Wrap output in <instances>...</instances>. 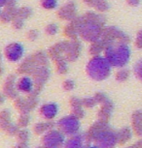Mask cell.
Listing matches in <instances>:
<instances>
[{"label": "cell", "instance_id": "1", "mask_svg": "<svg viewBox=\"0 0 142 148\" xmlns=\"http://www.w3.org/2000/svg\"><path fill=\"white\" fill-rule=\"evenodd\" d=\"M130 49L127 43L122 41L108 42L104 54L112 66L123 67L127 65L130 58Z\"/></svg>", "mask_w": 142, "mask_h": 148}, {"label": "cell", "instance_id": "2", "mask_svg": "<svg viewBox=\"0 0 142 148\" xmlns=\"http://www.w3.org/2000/svg\"><path fill=\"white\" fill-rule=\"evenodd\" d=\"M111 64L106 59V57H102L100 55L93 56L89 61L87 66V72L91 79L96 80H102L110 75Z\"/></svg>", "mask_w": 142, "mask_h": 148}, {"label": "cell", "instance_id": "3", "mask_svg": "<svg viewBox=\"0 0 142 148\" xmlns=\"http://www.w3.org/2000/svg\"><path fill=\"white\" fill-rule=\"evenodd\" d=\"M102 30H103V28H102L101 25L96 23V22L84 19V22H83L82 26L79 30V35L83 40L93 43V42H96L101 38Z\"/></svg>", "mask_w": 142, "mask_h": 148}, {"label": "cell", "instance_id": "4", "mask_svg": "<svg viewBox=\"0 0 142 148\" xmlns=\"http://www.w3.org/2000/svg\"><path fill=\"white\" fill-rule=\"evenodd\" d=\"M101 38L104 41H106L107 43L112 41H122V42H126V43H129L130 42L129 36L115 26H109L104 28L102 30Z\"/></svg>", "mask_w": 142, "mask_h": 148}, {"label": "cell", "instance_id": "5", "mask_svg": "<svg viewBox=\"0 0 142 148\" xmlns=\"http://www.w3.org/2000/svg\"><path fill=\"white\" fill-rule=\"evenodd\" d=\"M24 52V46L19 43H12L8 45L5 49V56L11 62H17L23 57Z\"/></svg>", "mask_w": 142, "mask_h": 148}, {"label": "cell", "instance_id": "6", "mask_svg": "<svg viewBox=\"0 0 142 148\" xmlns=\"http://www.w3.org/2000/svg\"><path fill=\"white\" fill-rule=\"evenodd\" d=\"M82 45L77 40H70L67 44V47L64 52V58L68 61H75L80 56Z\"/></svg>", "mask_w": 142, "mask_h": 148}, {"label": "cell", "instance_id": "7", "mask_svg": "<svg viewBox=\"0 0 142 148\" xmlns=\"http://www.w3.org/2000/svg\"><path fill=\"white\" fill-rule=\"evenodd\" d=\"M77 6L73 1L67 2L65 5L60 8L57 12V16L60 19H65V21H72L74 18H76Z\"/></svg>", "mask_w": 142, "mask_h": 148}, {"label": "cell", "instance_id": "8", "mask_svg": "<svg viewBox=\"0 0 142 148\" xmlns=\"http://www.w3.org/2000/svg\"><path fill=\"white\" fill-rule=\"evenodd\" d=\"M67 41H63L51 47L47 52L49 57H51L54 60H57L62 57H64V52L66 51V47H67Z\"/></svg>", "mask_w": 142, "mask_h": 148}, {"label": "cell", "instance_id": "9", "mask_svg": "<svg viewBox=\"0 0 142 148\" xmlns=\"http://www.w3.org/2000/svg\"><path fill=\"white\" fill-rule=\"evenodd\" d=\"M19 15V9L16 6H6V8L1 13V21L3 23H8L12 21Z\"/></svg>", "mask_w": 142, "mask_h": 148}, {"label": "cell", "instance_id": "10", "mask_svg": "<svg viewBox=\"0 0 142 148\" xmlns=\"http://www.w3.org/2000/svg\"><path fill=\"white\" fill-rule=\"evenodd\" d=\"M36 69V63L33 56H28L24 59V61L19 65V72L21 74H30V73H34Z\"/></svg>", "mask_w": 142, "mask_h": 148}, {"label": "cell", "instance_id": "11", "mask_svg": "<svg viewBox=\"0 0 142 148\" xmlns=\"http://www.w3.org/2000/svg\"><path fill=\"white\" fill-rule=\"evenodd\" d=\"M107 42L104 41L102 38L98 39L96 42H93L90 47V54L93 56H97L101 53L102 51H105V47H106Z\"/></svg>", "mask_w": 142, "mask_h": 148}, {"label": "cell", "instance_id": "12", "mask_svg": "<svg viewBox=\"0 0 142 148\" xmlns=\"http://www.w3.org/2000/svg\"><path fill=\"white\" fill-rule=\"evenodd\" d=\"M49 70L46 66H38L36 67L34 71V77L36 79V83L44 82L45 79H48L49 77Z\"/></svg>", "mask_w": 142, "mask_h": 148}, {"label": "cell", "instance_id": "13", "mask_svg": "<svg viewBox=\"0 0 142 148\" xmlns=\"http://www.w3.org/2000/svg\"><path fill=\"white\" fill-rule=\"evenodd\" d=\"M79 26L77 25L75 22L70 21V23L67 24L64 29V35L70 40H76L78 35H79Z\"/></svg>", "mask_w": 142, "mask_h": 148}, {"label": "cell", "instance_id": "14", "mask_svg": "<svg viewBox=\"0 0 142 148\" xmlns=\"http://www.w3.org/2000/svg\"><path fill=\"white\" fill-rule=\"evenodd\" d=\"M83 18H84L85 21L96 22V23L99 24V25H101L102 27H103L104 24H105V18H104V16H100V15H97V14L94 13V12H88V13H86L85 15L83 16Z\"/></svg>", "mask_w": 142, "mask_h": 148}, {"label": "cell", "instance_id": "15", "mask_svg": "<svg viewBox=\"0 0 142 148\" xmlns=\"http://www.w3.org/2000/svg\"><path fill=\"white\" fill-rule=\"evenodd\" d=\"M36 65L38 66H46L48 64V53L44 51H37L32 55Z\"/></svg>", "mask_w": 142, "mask_h": 148}, {"label": "cell", "instance_id": "16", "mask_svg": "<svg viewBox=\"0 0 142 148\" xmlns=\"http://www.w3.org/2000/svg\"><path fill=\"white\" fill-rule=\"evenodd\" d=\"M18 87L19 90L24 92H30L32 90V82L29 77H23L19 79L18 83Z\"/></svg>", "mask_w": 142, "mask_h": 148}, {"label": "cell", "instance_id": "17", "mask_svg": "<svg viewBox=\"0 0 142 148\" xmlns=\"http://www.w3.org/2000/svg\"><path fill=\"white\" fill-rule=\"evenodd\" d=\"M42 112L47 117H53L57 113V107L54 104L46 105L42 108Z\"/></svg>", "mask_w": 142, "mask_h": 148}, {"label": "cell", "instance_id": "18", "mask_svg": "<svg viewBox=\"0 0 142 148\" xmlns=\"http://www.w3.org/2000/svg\"><path fill=\"white\" fill-rule=\"evenodd\" d=\"M94 8H96L99 12H105L109 9V4L106 0H96L94 4Z\"/></svg>", "mask_w": 142, "mask_h": 148}, {"label": "cell", "instance_id": "19", "mask_svg": "<svg viewBox=\"0 0 142 148\" xmlns=\"http://www.w3.org/2000/svg\"><path fill=\"white\" fill-rule=\"evenodd\" d=\"M57 62V71L60 73V74H65L68 70V66H67V62H66V59L64 57H62L60 59L55 60Z\"/></svg>", "mask_w": 142, "mask_h": 148}, {"label": "cell", "instance_id": "20", "mask_svg": "<svg viewBox=\"0 0 142 148\" xmlns=\"http://www.w3.org/2000/svg\"><path fill=\"white\" fill-rule=\"evenodd\" d=\"M41 5L46 10H53L57 8V0H41Z\"/></svg>", "mask_w": 142, "mask_h": 148}, {"label": "cell", "instance_id": "21", "mask_svg": "<svg viewBox=\"0 0 142 148\" xmlns=\"http://www.w3.org/2000/svg\"><path fill=\"white\" fill-rule=\"evenodd\" d=\"M32 15V9L29 7H23L21 9H19V16H21V18L26 19L28 18L30 16Z\"/></svg>", "mask_w": 142, "mask_h": 148}, {"label": "cell", "instance_id": "22", "mask_svg": "<svg viewBox=\"0 0 142 148\" xmlns=\"http://www.w3.org/2000/svg\"><path fill=\"white\" fill-rule=\"evenodd\" d=\"M45 31L48 35H55L58 31V26L55 23H51L49 25H47Z\"/></svg>", "mask_w": 142, "mask_h": 148}, {"label": "cell", "instance_id": "23", "mask_svg": "<svg viewBox=\"0 0 142 148\" xmlns=\"http://www.w3.org/2000/svg\"><path fill=\"white\" fill-rule=\"evenodd\" d=\"M24 18H21V16H16L15 18L12 21V23H13V27L15 29H21L23 28L24 26Z\"/></svg>", "mask_w": 142, "mask_h": 148}, {"label": "cell", "instance_id": "24", "mask_svg": "<svg viewBox=\"0 0 142 148\" xmlns=\"http://www.w3.org/2000/svg\"><path fill=\"white\" fill-rule=\"evenodd\" d=\"M134 72L138 79H140L142 80V59H140L136 63V65L134 67Z\"/></svg>", "mask_w": 142, "mask_h": 148}, {"label": "cell", "instance_id": "25", "mask_svg": "<svg viewBox=\"0 0 142 148\" xmlns=\"http://www.w3.org/2000/svg\"><path fill=\"white\" fill-rule=\"evenodd\" d=\"M129 76H130V73H129L127 70H121L120 72H118L116 77L119 80H125V79H127V77H129Z\"/></svg>", "mask_w": 142, "mask_h": 148}, {"label": "cell", "instance_id": "26", "mask_svg": "<svg viewBox=\"0 0 142 148\" xmlns=\"http://www.w3.org/2000/svg\"><path fill=\"white\" fill-rule=\"evenodd\" d=\"M38 37H39V32L35 29L29 30L28 33H27V39L30 41H35Z\"/></svg>", "mask_w": 142, "mask_h": 148}, {"label": "cell", "instance_id": "27", "mask_svg": "<svg viewBox=\"0 0 142 148\" xmlns=\"http://www.w3.org/2000/svg\"><path fill=\"white\" fill-rule=\"evenodd\" d=\"M135 46L138 49H142V30L137 33V36H136L135 39Z\"/></svg>", "mask_w": 142, "mask_h": 148}, {"label": "cell", "instance_id": "28", "mask_svg": "<svg viewBox=\"0 0 142 148\" xmlns=\"http://www.w3.org/2000/svg\"><path fill=\"white\" fill-rule=\"evenodd\" d=\"M127 3H129L130 6L135 7L138 6L139 3H140V0H127Z\"/></svg>", "mask_w": 142, "mask_h": 148}, {"label": "cell", "instance_id": "29", "mask_svg": "<svg viewBox=\"0 0 142 148\" xmlns=\"http://www.w3.org/2000/svg\"><path fill=\"white\" fill-rule=\"evenodd\" d=\"M64 87L66 89H72L74 87V82H72V80H67V82H65L64 83Z\"/></svg>", "mask_w": 142, "mask_h": 148}, {"label": "cell", "instance_id": "30", "mask_svg": "<svg viewBox=\"0 0 142 148\" xmlns=\"http://www.w3.org/2000/svg\"><path fill=\"white\" fill-rule=\"evenodd\" d=\"M17 0H7L6 6H16Z\"/></svg>", "mask_w": 142, "mask_h": 148}, {"label": "cell", "instance_id": "31", "mask_svg": "<svg viewBox=\"0 0 142 148\" xmlns=\"http://www.w3.org/2000/svg\"><path fill=\"white\" fill-rule=\"evenodd\" d=\"M83 1H84L86 4H88L89 6L94 7V1H96V0H83Z\"/></svg>", "mask_w": 142, "mask_h": 148}, {"label": "cell", "instance_id": "32", "mask_svg": "<svg viewBox=\"0 0 142 148\" xmlns=\"http://www.w3.org/2000/svg\"><path fill=\"white\" fill-rule=\"evenodd\" d=\"M6 2H7V0H0V5H1V7H4V6H6Z\"/></svg>", "mask_w": 142, "mask_h": 148}]
</instances>
